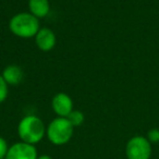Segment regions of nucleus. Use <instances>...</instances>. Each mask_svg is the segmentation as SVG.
Instances as JSON below:
<instances>
[{"label":"nucleus","mask_w":159,"mask_h":159,"mask_svg":"<svg viewBox=\"0 0 159 159\" xmlns=\"http://www.w3.org/2000/svg\"><path fill=\"white\" fill-rule=\"evenodd\" d=\"M18 134L22 142L35 145L46 135V126L43 120L37 116H25L19 122Z\"/></svg>","instance_id":"nucleus-1"},{"label":"nucleus","mask_w":159,"mask_h":159,"mask_svg":"<svg viewBox=\"0 0 159 159\" xmlns=\"http://www.w3.org/2000/svg\"><path fill=\"white\" fill-rule=\"evenodd\" d=\"M9 30L16 37L33 38L40 30L39 19L30 12H20L10 19Z\"/></svg>","instance_id":"nucleus-2"},{"label":"nucleus","mask_w":159,"mask_h":159,"mask_svg":"<svg viewBox=\"0 0 159 159\" xmlns=\"http://www.w3.org/2000/svg\"><path fill=\"white\" fill-rule=\"evenodd\" d=\"M74 126L66 118L57 117L47 125L46 136L53 145L61 146L69 143L72 139Z\"/></svg>","instance_id":"nucleus-3"},{"label":"nucleus","mask_w":159,"mask_h":159,"mask_svg":"<svg viewBox=\"0 0 159 159\" xmlns=\"http://www.w3.org/2000/svg\"><path fill=\"white\" fill-rule=\"evenodd\" d=\"M128 159H149L152 156V144L142 135H136L129 139L125 146Z\"/></svg>","instance_id":"nucleus-4"},{"label":"nucleus","mask_w":159,"mask_h":159,"mask_svg":"<svg viewBox=\"0 0 159 159\" xmlns=\"http://www.w3.org/2000/svg\"><path fill=\"white\" fill-rule=\"evenodd\" d=\"M37 157L35 145L21 141L10 146L6 159H37Z\"/></svg>","instance_id":"nucleus-5"},{"label":"nucleus","mask_w":159,"mask_h":159,"mask_svg":"<svg viewBox=\"0 0 159 159\" xmlns=\"http://www.w3.org/2000/svg\"><path fill=\"white\" fill-rule=\"evenodd\" d=\"M51 108L57 117L68 118V116L73 111V100L68 94L58 93L52 97Z\"/></svg>","instance_id":"nucleus-6"},{"label":"nucleus","mask_w":159,"mask_h":159,"mask_svg":"<svg viewBox=\"0 0 159 159\" xmlns=\"http://www.w3.org/2000/svg\"><path fill=\"white\" fill-rule=\"evenodd\" d=\"M34 38H35V44L37 48L44 52H48V51L52 50L56 46V43H57L56 34L53 33L52 30L47 29V27L40 29Z\"/></svg>","instance_id":"nucleus-7"},{"label":"nucleus","mask_w":159,"mask_h":159,"mask_svg":"<svg viewBox=\"0 0 159 159\" xmlns=\"http://www.w3.org/2000/svg\"><path fill=\"white\" fill-rule=\"evenodd\" d=\"M1 75L8 85H18L22 82L24 77V72L21 66L16 64H10L3 69Z\"/></svg>","instance_id":"nucleus-8"},{"label":"nucleus","mask_w":159,"mask_h":159,"mask_svg":"<svg viewBox=\"0 0 159 159\" xmlns=\"http://www.w3.org/2000/svg\"><path fill=\"white\" fill-rule=\"evenodd\" d=\"M29 10L37 19H44L50 12L49 0H29Z\"/></svg>","instance_id":"nucleus-9"},{"label":"nucleus","mask_w":159,"mask_h":159,"mask_svg":"<svg viewBox=\"0 0 159 159\" xmlns=\"http://www.w3.org/2000/svg\"><path fill=\"white\" fill-rule=\"evenodd\" d=\"M66 119H68L69 121H70V123L75 128V126L82 125L83 122H84V120H85V116H84V113H83L82 111L73 110L72 112L68 116V118H66Z\"/></svg>","instance_id":"nucleus-10"},{"label":"nucleus","mask_w":159,"mask_h":159,"mask_svg":"<svg viewBox=\"0 0 159 159\" xmlns=\"http://www.w3.org/2000/svg\"><path fill=\"white\" fill-rule=\"evenodd\" d=\"M9 85L6 83V81L3 80L2 75L0 74V104H2L8 97V93H9Z\"/></svg>","instance_id":"nucleus-11"},{"label":"nucleus","mask_w":159,"mask_h":159,"mask_svg":"<svg viewBox=\"0 0 159 159\" xmlns=\"http://www.w3.org/2000/svg\"><path fill=\"white\" fill-rule=\"evenodd\" d=\"M9 147L10 146L8 145L7 141H6L3 137L0 136V159L6 158L8 150H9Z\"/></svg>","instance_id":"nucleus-12"},{"label":"nucleus","mask_w":159,"mask_h":159,"mask_svg":"<svg viewBox=\"0 0 159 159\" xmlns=\"http://www.w3.org/2000/svg\"><path fill=\"white\" fill-rule=\"evenodd\" d=\"M147 139L152 143H158L159 142V130L158 129H152L147 133Z\"/></svg>","instance_id":"nucleus-13"},{"label":"nucleus","mask_w":159,"mask_h":159,"mask_svg":"<svg viewBox=\"0 0 159 159\" xmlns=\"http://www.w3.org/2000/svg\"><path fill=\"white\" fill-rule=\"evenodd\" d=\"M37 159H52L49 155H42V156H38Z\"/></svg>","instance_id":"nucleus-14"},{"label":"nucleus","mask_w":159,"mask_h":159,"mask_svg":"<svg viewBox=\"0 0 159 159\" xmlns=\"http://www.w3.org/2000/svg\"><path fill=\"white\" fill-rule=\"evenodd\" d=\"M3 159H6V158H3Z\"/></svg>","instance_id":"nucleus-15"}]
</instances>
